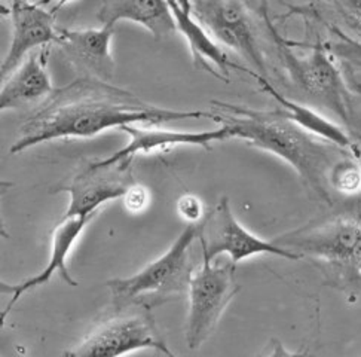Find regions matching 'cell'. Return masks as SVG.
<instances>
[{"label":"cell","instance_id":"obj_1","mask_svg":"<svg viewBox=\"0 0 361 357\" xmlns=\"http://www.w3.org/2000/svg\"><path fill=\"white\" fill-rule=\"evenodd\" d=\"M201 118L213 119V114L152 106L106 80L87 76L49 95L47 103L21 127L11 154H21L51 140L90 139L130 123L161 126L165 122Z\"/></svg>","mask_w":361,"mask_h":357},{"label":"cell","instance_id":"obj_2","mask_svg":"<svg viewBox=\"0 0 361 357\" xmlns=\"http://www.w3.org/2000/svg\"><path fill=\"white\" fill-rule=\"evenodd\" d=\"M212 104L219 107V114H213V121L229 127L233 139H241L250 146L281 158L293 167L303 185L318 200L331 204L329 173L350 150L303 130L281 107L257 111L224 102Z\"/></svg>","mask_w":361,"mask_h":357},{"label":"cell","instance_id":"obj_3","mask_svg":"<svg viewBox=\"0 0 361 357\" xmlns=\"http://www.w3.org/2000/svg\"><path fill=\"white\" fill-rule=\"evenodd\" d=\"M271 37L291 82L339 118L345 130L351 131L354 140H361V114L354 103L346 78L326 45L293 42L281 37L279 32Z\"/></svg>","mask_w":361,"mask_h":357},{"label":"cell","instance_id":"obj_4","mask_svg":"<svg viewBox=\"0 0 361 357\" xmlns=\"http://www.w3.org/2000/svg\"><path fill=\"white\" fill-rule=\"evenodd\" d=\"M201 224H188L164 255L130 277L107 282L115 311L143 307L152 310L173 296L188 294L195 272L192 246L200 241Z\"/></svg>","mask_w":361,"mask_h":357},{"label":"cell","instance_id":"obj_5","mask_svg":"<svg viewBox=\"0 0 361 357\" xmlns=\"http://www.w3.org/2000/svg\"><path fill=\"white\" fill-rule=\"evenodd\" d=\"M274 241L314 258L346 286L361 283V207L305 225Z\"/></svg>","mask_w":361,"mask_h":357},{"label":"cell","instance_id":"obj_6","mask_svg":"<svg viewBox=\"0 0 361 357\" xmlns=\"http://www.w3.org/2000/svg\"><path fill=\"white\" fill-rule=\"evenodd\" d=\"M235 264L213 265L202 262L189 283V311L185 327L189 350H200L214 334L232 299L240 292Z\"/></svg>","mask_w":361,"mask_h":357},{"label":"cell","instance_id":"obj_7","mask_svg":"<svg viewBox=\"0 0 361 357\" xmlns=\"http://www.w3.org/2000/svg\"><path fill=\"white\" fill-rule=\"evenodd\" d=\"M140 350H155L165 356H173L159 335L150 310L143 307L115 311L114 317L92 329L78 347L66 351V356L114 357Z\"/></svg>","mask_w":361,"mask_h":357},{"label":"cell","instance_id":"obj_8","mask_svg":"<svg viewBox=\"0 0 361 357\" xmlns=\"http://www.w3.org/2000/svg\"><path fill=\"white\" fill-rule=\"evenodd\" d=\"M200 244L202 262L207 264H212L219 255L224 253L231 258V262L235 265L259 255L280 256L287 260H300L303 258L275 241L263 240L245 229L233 216L228 197H221L216 207L202 219Z\"/></svg>","mask_w":361,"mask_h":357},{"label":"cell","instance_id":"obj_9","mask_svg":"<svg viewBox=\"0 0 361 357\" xmlns=\"http://www.w3.org/2000/svg\"><path fill=\"white\" fill-rule=\"evenodd\" d=\"M250 11L243 0H192L190 13L210 33L216 42L240 54L268 78L267 57L256 36Z\"/></svg>","mask_w":361,"mask_h":357},{"label":"cell","instance_id":"obj_10","mask_svg":"<svg viewBox=\"0 0 361 357\" xmlns=\"http://www.w3.org/2000/svg\"><path fill=\"white\" fill-rule=\"evenodd\" d=\"M133 183L135 182L131 174V161L107 167L91 162L71 185L63 188L71 195L64 217L95 216L103 204L122 198Z\"/></svg>","mask_w":361,"mask_h":357},{"label":"cell","instance_id":"obj_11","mask_svg":"<svg viewBox=\"0 0 361 357\" xmlns=\"http://www.w3.org/2000/svg\"><path fill=\"white\" fill-rule=\"evenodd\" d=\"M121 131H125L130 135V142L112 157L95 161L92 164L107 167L122 161L133 162V159L140 154L150 155L158 152V150H166L177 146H198L202 149H212L213 143L216 142L233 139L229 127L226 126H220L217 130L212 131H178L157 128V126L130 123V126H123Z\"/></svg>","mask_w":361,"mask_h":357},{"label":"cell","instance_id":"obj_12","mask_svg":"<svg viewBox=\"0 0 361 357\" xmlns=\"http://www.w3.org/2000/svg\"><path fill=\"white\" fill-rule=\"evenodd\" d=\"M9 16L12 21V40L0 67L2 82L32 51L48 48V45L55 44L59 39V29H55V12L44 9L39 2H12Z\"/></svg>","mask_w":361,"mask_h":357},{"label":"cell","instance_id":"obj_13","mask_svg":"<svg viewBox=\"0 0 361 357\" xmlns=\"http://www.w3.org/2000/svg\"><path fill=\"white\" fill-rule=\"evenodd\" d=\"M94 216H72V217H63L61 222L55 226L52 232L51 240V258L48 260L47 267L42 270L36 276L21 282L20 284H8L2 283V294L11 295L8 305L2 311V322L5 323L6 317L12 308L16 307L17 302L21 296L27 292H30L36 287L47 284L55 272H60L61 279L68 286H78V282L72 277L71 271L67 268V258L71 255L73 246L78 243L79 237L82 236L83 229L91 222Z\"/></svg>","mask_w":361,"mask_h":357},{"label":"cell","instance_id":"obj_14","mask_svg":"<svg viewBox=\"0 0 361 357\" xmlns=\"http://www.w3.org/2000/svg\"><path fill=\"white\" fill-rule=\"evenodd\" d=\"M115 25H102L100 29L71 30L59 29L57 44L68 61L85 72L88 78L109 82L114 78L115 61L112 57V40Z\"/></svg>","mask_w":361,"mask_h":357},{"label":"cell","instance_id":"obj_15","mask_svg":"<svg viewBox=\"0 0 361 357\" xmlns=\"http://www.w3.org/2000/svg\"><path fill=\"white\" fill-rule=\"evenodd\" d=\"M173 17L176 21L177 32L183 35L188 40V45L192 54L193 66L201 71L212 73L213 76L225 80H229V72H245L252 76V71H248L244 66L232 61L226 52L221 49L220 44L205 30V27L192 16L190 12L185 11L177 4V0H169ZM224 80V79H221Z\"/></svg>","mask_w":361,"mask_h":357},{"label":"cell","instance_id":"obj_16","mask_svg":"<svg viewBox=\"0 0 361 357\" xmlns=\"http://www.w3.org/2000/svg\"><path fill=\"white\" fill-rule=\"evenodd\" d=\"M0 91V109L21 107L39 102L54 92L47 71V52H32L4 82Z\"/></svg>","mask_w":361,"mask_h":357},{"label":"cell","instance_id":"obj_17","mask_svg":"<svg viewBox=\"0 0 361 357\" xmlns=\"http://www.w3.org/2000/svg\"><path fill=\"white\" fill-rule=\"evenodd\" d=\"M99 20L103 25H115L122 20L140 24L157 40L177 30L169 0H104Z\"/></svg>","mask_w":361,"mask_h":357},{"label":"cell","instance_id":"obj_18","mask_svg":"<svg viewBox=\"0 0 361 357\" xmlns=\"http://www.w3.org/2000/svg\"><path fill=\"white\" fill-rule=\"evenodd\" d=\"M252 78L257 80V84L260 85L262 91L271 95V97L276 103H279L283 111L288 115V118L293 122H296L299 127L310 131L311 134H314L317 137H320V139H324L342 149L350 150L351 145L354 143V139L348 133H346L345 128L338 126L336 122L324 118L323 115L315 112L314 109H311L308 106L296 103L291 99H287L286 95H283L271 84L268 78L262 76L256 72L252 73Z\"/></svg>","mask_w":361,"mask_h":357},{"label":"cell","instance_id":"obj_19","mask_svg":"<svg viewBox=\"0 0 361 357\" xmlns=\"http://www.w3.org/2000/svg\"><path fill=\"white\" fill-rule=\"evenodd\" d=\"M290 16H310L318 23H322L326 29L336 37L335 42L324 44L331 56L348 66L361 64V42L350 37L345 32H342L338 25L323 18L315 9L302 8V6H288V13L286 17H290Z\"/></svg>","mask_w":361,"mask_h":357},{"label":"cell","instance_id":"obj_20","mask_svg":"<svg viewBox=\"0 0 361 357\" xmlns=\"http://www.w3.org/2000/svg\"><path fill=\"white\" fill-rule=\"evenodd\" d=\"M329 185L343 195H357L361 192V167L351 155H345L335 162L329 173Z\"/></svg>","mask_w":361,"mask_h":357},{"label":"cell","instance_id":"obj_21","mask_svg":"<svg viewBox=\"0 0 361 357\" xmlns=\"http://www.w3.org/2000/svg\"><path fill=\"white\" fill-rule=\"evenodd\" d=\"M342 32L361 42V0H326Z\"/></svg>","mask_w":361,"mask_h":357},{"label":"cell","instance_id":"obj_22","mask_svg":"<svg viewBox=\"0 0 361 357\" xmlns=\"http://www.w3.org/2000/svg\"><path fill=\"white\" fill-rule=\"evenodd\" d=\"M177 213L188 224H201L205 217V207L200 197L186 194L177 201Z\"/></svg>","mask_w":361,"mask_h":357},{"label":"cell","instance_id":"obj_23","mask_svg":"<svg viewBox=\"0 0 361 357\" xmlns=\"http://www.w3.org/2000/svg\"><path fill=\"white\" fill-rule=\"evenodd\" d=\"M125 209H127L130 213H142L147 209L149 201H150V194L149 189L145 188L143 185L133 183L128 190L125 192L122 197Z\"/></svg>","mask_w":361,"mask_h":357},{"label":"cell","instance_id":"obj_24","mask_svg":"<svg viewBox=\"0 0 361 357\" xmlns=\"http://www.w3.org/2000/svg\"><path fill=\"white\" fill-rule=\"evenodd\" d=\"M243 2L247 5V8L250 11L257 13V16L262 18V21L265 23L268 30L271 29V27H274L272 21L269 20V13H268L269 0H243Z\"/></svg>","mask_w":361,"mask_h":357},{"label":"cell","instance_id":"obj_25","mask_svg":"<svg viewBox=\"0 0 361 357\" xmlns=\"http://www.w3.org/2000/svg\"><path fill=\"white\" fill-rule=\"evenodd\" d=\"M72 0H40V5L42 6H45V5H51V4H55V6H54V9H52V12H57L59 9H61L64 5H67V4H71Z\"/></svg>","mask_w":361,"mask_h":357},{"label":"cell","instance_id":"obj_26","mask_svg":"<svg viewBox=\"0 0 361 357\" xmlns=\"http://www.w3.org/2000/svg\"><path fill=\"white\" fill-rule=\"evenodd\" d=\"M350 154L358 161L361 167V140H354V143L350 147Z\"/></svg>","mask_w":361,"mask_h":357},{"label":"cell","instance_id":"obj_27","mask_svg":"<svg viewBox=\"0 0 361 357\" xmlns=\"http://www.w3.org/2000/svg\"><path fill=\"white\" fill-rule=\"evenodd\" d=\"M346 82H348L350 88H351L357 95H360V97H361V84L354 78V75H350V73H348V76H346Z\"/></svg>","mask_w":361,"mask_h":357},{"label":"cell","instance_id":"obj_28","mask_svg":"<svg viewBox=\"0 0 361 357\" xmlns=\"http://www.w3.org/2000/svg\"><path fill=\"white\" fill-rule=\"evenodd\" d=\"M177 4L182 6L185 11L190 12V8H192V0H177Z\"/></svg>","mask_w":361,"mask_h":357},{"label":"cell","instance_id":"obj_29","mask_svg":"<svg viewBox=\"0 0 361 357\" xmlns=\"http://www.w3.org/2000/svg\"><path fill=\"white\" fill-rule=\"evenodd\" d=\"M9 4H12V2H27V0H8Z\"/></svg>","mask_w":361,"mask_h":357}]
</instances>
